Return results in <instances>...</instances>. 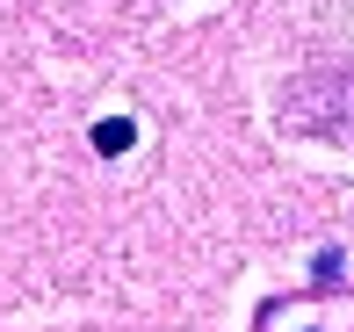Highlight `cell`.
I'll list each match as a JSON object with an SVG mask.
<instances>
[{
    "label": "cell",
    "mask_w": 354,
    "mask_h": 332,
    "mask_svg": "<svg viewBox=\"0 0 354 332\" xmlns=\"http://www.w3.org/2000/svg\"><path fill=\"white\" fill-rule=\"evenodd\" d=\"M282 116L297 130L326 137V145H354V72H304V80H289Z\"/></svg>",
    "instance_id": "1"
},
{
    "label": "cell",
    "mask_w": 354,
    "mask_h": 332,
    "mask_svg": "<svg viewBox=\"0 0 354 332\" xmlns=\"http://www.w3.org/2000/svg\"><path fill=\"white\" fill-rule=\"evenodd\" d=\"M131 123H94V152H131Z\"/></svg>",
    "instance_id": "2"
}]
</instances>
